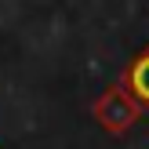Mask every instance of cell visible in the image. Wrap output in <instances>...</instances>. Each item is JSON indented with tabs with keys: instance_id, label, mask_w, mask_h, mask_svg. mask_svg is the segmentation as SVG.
Here are the masks:
<instances>
[{
	"instance_id": "6da1fadb",
	"label": "cell",
	"mask_w": 149,
	"mask_h": 149,
	"mask_svg": "<svg viewBox=\"0 0 149 149\" xmlns=\"http://www.w3.org/2000/svg\"><path fill=\"white\" fill-rule=\"evenodd\" d=\"M91 113H95V120H98L102 131H109V135H127L138 124V116H142V106L124 91V84H109L106 91L95 98Z\"/></svg>"
},
{
	"instance_id": "7a4b0ae2",
	"label": "cell",
	"mask_w": 149,
	"mask_h": 149,
	"mask_svg": "<svg viewBox=\"0 0 149 149\" xmlns=\"http://www.w3.org/2000/svg\"><path fill=\"white\" fill-rule=\"evenodd\" d=\"M120 84H124V91H127L138 106H149V44L127 62V69H124V80H120Z\"/></svg>"
}]
</instances>
